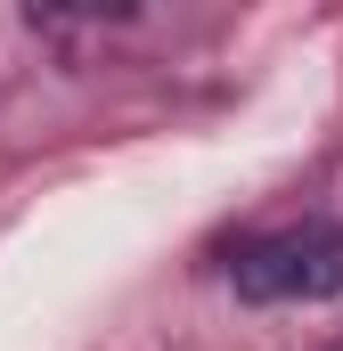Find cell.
<instances>
[{"instance_id": "obj_1", "label": "cell", "mask_w": 343, "mask_h": 351, "mask_svg": "<svg viewBox=\"0 0 343 351\" xmlns=\"http://www.w3.org/2000/svg\"><path fill=\"white\" fill-rule=\"evenodd\" d=\"M237 294L246 302H335L343 294V221H303L254 237L237 254Z\"/></svg>"}]
</instances>
